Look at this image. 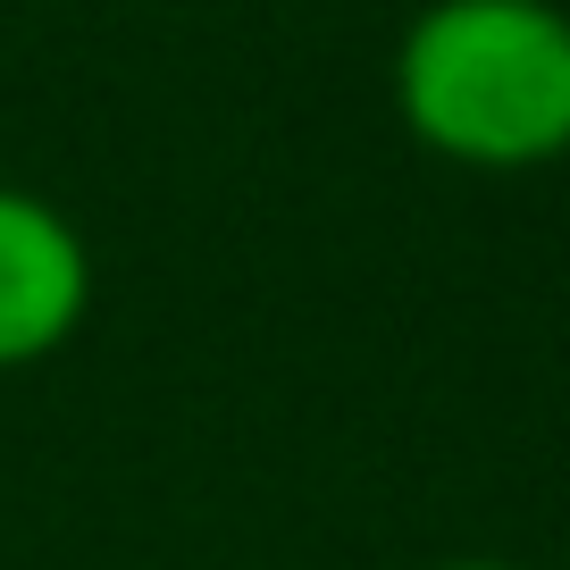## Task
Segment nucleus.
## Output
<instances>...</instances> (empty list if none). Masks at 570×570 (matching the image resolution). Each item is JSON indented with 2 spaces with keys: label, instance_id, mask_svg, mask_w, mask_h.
<instances>
[{
  "label": "nucleus",
  "instance_id": "obj_3",
  "mask_svg": "<svg viewBox=\"0 0 570 570\" xmlns=\"http://www.w3.org/2000/svg\"><path fill=\"white\" fill-rule=\"evenodd\" d=\"M428 570H537V562H512V553H445V562Z\"/></svg>",
  "mask_w": 570,
  "mask_h": 570
},
{
  "label": "nucleus",
  "instance_id": "obj_2",
  "mask_svg": "<svg viewBox=\"0 0 570 570\" xmlns=\"http://www.w3.org/2000/svg\"><path fill=\"white\" fill-rule=\"evenodd\" d=\"M92 320V244L51 194L0 185V377L42 370Z\"/></svg>",
  "mask_w": 570,
  "mask_h": 570
},
{
  "label": "nucleus",
  "instance_id": "obj_1",
  "mask_svg": "<svg viewBox=\"0 0 570 570\" xmlns=\"http://www.w3.org/2000/svg\"><path fill=\"white\" fill-rule=\"evenodd\" d=\"M386 101L428 160L537 177L570 160V0H420Z\"/></svg>",
  "mask_w": 570,
  "mask_h": 570
}]
</instances>
